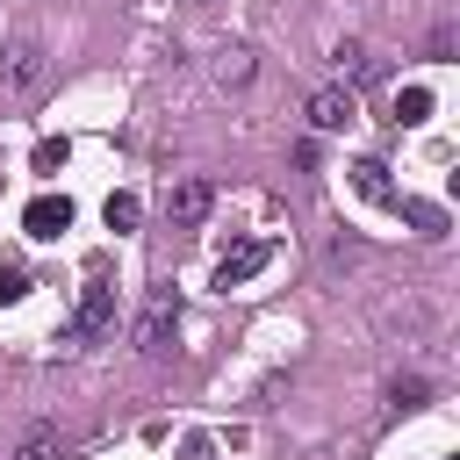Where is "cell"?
<instances>
[{
	"label": "cell",
	"instance_id": "cell-12",
	"mask_svg": "<svg viewBox=\"0 0 460 460\" xmlns=\"http://www.w3.org/2000/svg\"><path fill=\"white\" fill-rule=\"evenodd\" d=\"M101 216H108V230L122 237V230H137V216H144V201H137V194H108V201H101Z\"/></svg>",
	"mask_w": 460,
	"mask_h": 460
},
{
	"label": "cell",
	"instance_id": "cell-3",
	"mask_svg": "<svg viewBox=\"0 0 460 460\" xmlns=\"http://www.w3.org/2000/svg\"><path fill=\"white\" fill-rule=\"evenodd\" d=\"M172 323H180V302H172V288H158V295L144 302V316H137V352H165Z\"/></svg>",
	"mask_w": 460,
	"mask_h": 460
},
{
	"label": "cell",
	"instance_id": "cell-14",
	"mask_svg": "<svg viewBox=\"0 0 460 460\" xmlns=\"http://www.w3.org/2000/svg\"><path fill=\"white\" fill-rule=\"evenodd\" d=\"M65 158H72V151H65V137H43V144L29 151V165H36V172H58Z\"/></svg>",
	"mask_w": 460,
	"mask_h": 460
},
{
	"label": "cell",
	"instance_id": "cell-15",
	"mask_svg": "<svg viewBox=\"0 0 460 460\" xmlns=\"http://www.w3.org/2000/svg\"><path fill=\"white\" fill-rule=\"evenodd\" d=\"M395 208H402V216H410V223H417L424 237H438V230H446V216H438L431 201H395Z\"/></svg>",
	"mask_w": 460,
	"mask_h": 460
},
{
	"label": "cell",
	"instance_id": "cell-8",
	"mask_svg": "<svg viewBox=\"0 0 460 460\" xmlns=\"http://www.w3.org/2000/svg\"><path fill=\"white\" fill-rule=\"evenodd\" d=\"M352 187H359V194H367V201H381V208H395V201H402V194H395V180H388V165H381V158H359V165H352Z\"/></svg>",
	"mask_w": 460,
	"mask_h": 460
},
{
	"label": "cell",
	"instance_id": "cell-6",
	"mask_svg": "<svg viewBox=\"0 0 460 460\" xmlns=\"http://www.w3.org/2000/svg\"><path fill=\"white\" fill-rule=\"evenodd\" d=\"M115 323V288L108 280H86V295H79V309H72V338H93V331H108Z\"/></svg>",
	"mask_w": 460,
	"mask_h": 460
},
{
	"label": "cell",
	"instance_id": "cell-4",
	"mask_svg": "<svg viewBox=\"0 0 460 460\" xmlns=\"http://www.w3.org/2000/svg\"><path fill=\"white\" fill-rule=\"evenodd\" d=\"M208 208H216V187H208V180H172V187H165V216H172L180 230H194Z\"/></svg>",
	"mask_w": 460,
	"mask_h": 460
},
{
	"label": "cell",
	"instance_id": "cell-2",
	"mask_svg": "<svg viewBox=\"0 0 460 460\" xmlns=\"http://www.w3.org/2000/svg\"><path fill=\"white\" fill-rule=\"evenodd\" d=\"M352 115H359V93H352V86H316V93H309V129H316V137H338Z\"/></svg>",
	"mask_w": 460,
	"mask_h": 460
},
{
	"label": "cell",
	"instance_id": "cell-11",
	"mask_svg": "<svg viewBox=\"0 0 460 460\" xmlns=\"http://www.w3.org/2000/svg\"><path fill=\"white\" fill-rule=\"evenodd\" d=\"M424 115H431V86H402V93H395V122H402V129H417Z\"/></svg>",
	"mask_w": 460,
	"mask_h": 460
},
{
	"label": "cell",
	"instance_id": "cell-9",
	"mask_svg": "<svg viewBox=\"0 0 460 460\" xmlns=\"http://www.w3.org/2000/svg\"><path fill=\"white\" fill-rule=\"evenodd\" d=\"M65 453V438H58V424H29V438L14 446V460H58Z\"/></svg>",
	"mask_w": 460,
	"mask_h": 460
},
{
	"label": "cell",
	"instance_id": "cell-5",
	"mask_svg": "<svg viewBox=\"0 0 460 460\" xmlns=\"http://www.w3.org/2000/svg\"><path fill=\"white\" fill-rule=\"evenodd\" d=\"M22 230H29L36 244H50V237H65V230H72V201H65V194H36V201L22 208Z\"/></svg>",
	"mask_w": 460,
	"mask_h": 460
},
{
	"label": "cell",
	"instance_id": "cell-7",
	"mask_svg": "<svg viewBox=\"0 0 460 460\" xmlns=\"http://www.w3.org/2000/svg\"><path fill=\"white\" fill-rule=\"evenodd\" d=\"M266 259H273V244H259V237H252V244H237V252L216 266V288H244V280H252Z\"/></svg>",
	"mask_w": 460,
	"mask_h": 460
},
{
	"label": "cell",
	"instance_id": "cell-10",
	"mask_svg": "<svg viewBox=\"0 0 460 460\" xmlns=\"http://www.w3.org/2000/svg\"><path fill=\"white\" fill-rule=\"evenodd\" d=\"M216 86H252V50H244V43H230V50L216 58Z\"/></svg>",
	"mask_w": 460,
	"mask_h": 460
},
{
	"label": "cell",
	"instance_id": "cell-1",
	"mask_svg": "<svg viewBox=\"0 0 460 460\" xmlns=\"http://www.w3.org/2000/svg\"><path fill=\"white\" fill-rule=\"evenodd\" d=\"M0 86H7V93H36V86H43V43H36V36L7 43V58H0Z\"/></svg>",
	"mask_w": 460,
	"mask_h": 460
},
{
	"label": "cell",
	"instance_id": "cell-17",
	"mask_svg": "<svg viewBox=\"0 0 460 460\" xmlns=\"http://www.w3.org/2000/svg\"><path fill=\"white\" fill-rule=\"evenodd\" d=\"M187 460H216V446L208 438H187Z\"/></svg>",
	"mask_w": 460,
	"mask_h": 460
},
{
	"label": "cell",
	"instance_id": "cell-16",
	"mask_svg": "<svg viewBox=\"0 0 460 460\" xmlns=\"http://www.w3.org/2000/svg\"><path fill=\"white\" fill-rule=\"evenodd\" d=\"M29 295V273L22 266H0V302H22Z\"/></svg>",
	"mask_w": 460,
	"mask_h": 460
},
{
	"label": "cell",
	"instance_id": "cell-13",
	"mask_svg": "<svg viewBox=\"0 0 460 460\" xmlns=\"http://www.w3.org/2000/svg\"><path fill=\"white\" fill-rule=\"evenodd\" d=\"M331 58H338V72H345V79H374V58H367L359 43H338Z\"/></svg>",
	"mask_w": 460,
	"mask_h": 460
}]
</instances>
